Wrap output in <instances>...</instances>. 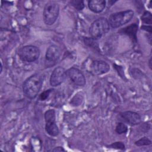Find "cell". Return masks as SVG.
I'll list each match as a JSON object with an SVG mask.
<instances>
[{"mask_svg": "<svg viewBox=\"0 0 152 152\" xmlns=\"http://www.w3.org/2000/svg\"><path fill=\"white\" fill-rule=\"evenodd\" d=\"M90 71L94 75H102L105 74L110 69L109 65L104 61L96 60L90 64Z\"/></svg>", "mask_w": 152, "mask_h": 152, "instance_id": "10", "label": "cell"}, {"mask_svg": "<svg viewBox=\"0 0 152 152\" xmlns=\"http://www.w3.org/2000/svg\"><path fill=\"white\" fill-rule=\"evenodd\" d=\"M107 147H109L110 148H115V149H119V150H124L125 148V144L122 142H120V141L113 142V143H112V144L109 145Z\"/></svg>", "mask_w": 152, "mask_h": 152, "instance_id": "18", "label": "cell"}, {"mask_svg": "<svg viewBox=\"0 0 152 152\" xmlns=\"http://www.w3.org/2000/svg\"><path fill=\"white\" fill-rule=\"evenodd\" d=\"M120 116L125 122L132 126L138 125L141 122V118L140 115L134 112H124L120 113Z\"/></svg>", "mask_w": 152, "mask_h": 152, "instance_id": "11", "label": "cell"}, {"mask_svg": "<svg viewBox=\"0 0 152 152\" xmlns=\"http://www.w3.org/2000/svg\"><path fill=\"white\" fill-rule=\"evenodd\" d=\"M110 29L108 20L105 18H99L95 20L90 26L89 33L91 38L97 39L107 33Z\"/></svg>", "mask_w": 152, "mask_h": 152, "instance_id": "2", "label": "cell"}, {"mask_svg": "<svg viewBox=\"0 0 152 152\" xmlns=\"http://www.w3.org/2000/svg\"><path fill=\"white\" fill-rule=\"evenodd\" d=\"M45 130L47 134L52 137H56L59 134V129L56 124L55 112L53 109H49L45 113Z\"/></svg>", "mask_w": 152, "mask_h": 152, "instance_id": "5", "label": "cell"}, {"mask_svg": "<svg viewBox=\"0 0 152 152\" xmlns=\"http://www.w3.org/2000/svg\"><path fill=\"white\" fill-rule=\"evenodd\" d=\"M138 30V26L137 24L134 23L131 24L123 29L120 30L119 32L121 33L125 34L130 37L133 40H137V31Z\"/></svg>", "mask_w": 152, "mask_h": 152, "instance_id": "13", "label": "cell"}, {"mask_svg": "<svg viewBox=\"0 0 152 152\" xmlns=\"http://www.w3.org/2000/svg\"><path fill=\"white\" fill-rule=\"evenodd\" d=\"M52 151H54V152H58V151H65V149L62 147H55L53 150H52Z\"/></svg>", "mask_w": 152, "mask_h": 152, "instance_id": "20", "label": "cell"}, {"mask_svg": "<svg viewBox=\"0 0 152 152\" xmlns=\"http://www.w3.org/2000/svg\"><path fill=\"white\" fill-rule=\"evenodd\" d=\"M59 11L58 4L50 1L46 4L43 10V20L46 25L50 26L54 24L58 18Z\"/></svg>", "mask_w": 152, "mask_h": 152, "instance_id": "4", "label": "cell"}, {"mask_svg": "<svg viewBox=\"0 0 152 152\" xmlns=\"http://www.w3.org/2000/svg\"><path fill=\"white\" fill-rule=\"evenodd\" d=\"M53 89L52 88H50V89H48V90H46L45 91H44L43 92H42L40 95H39V99L40 100H42V101H43V100H45L47 99V98L48 97L49 95L50 94V93L52 91Z\"/></svg>", "mask_w": 152, "mask_h": 152, "instance_id": "19", "label": "cell"}, {"mask_svg": "<svg viewBox=\"0 0 152 152\" xmlns=\"http://www.w3.org/2000/svg\"><path fill=\"white\" fill-rule=\"evenodd\" d=\"M151 58H150V60H149V66H150V69H151Z\"/></svg>", "mask_w": 152, "mask_h": 152, "instance_id": "22", "label": "cell"}, {"mask_svg": "<svg viewBox=\"0 0 152 152\" xmlns=\"http://www.w3.org/2000/svg\"><path fill=\"white\" fill-rule=\"evenodd\" d=\"M61 54L60 48L56 45L50 46L46 50L45 55V65L49 68L54 66L59 60Z\"/></svg>", "mask_w": 152, "mask_h": 152, "instance_id": "7", "label": "cell"}, {"mask_svg": "<svg viewBox=\"0 0 152 152\" xmlns=\"http://www.w3.org/2000/svg\"><path fill=\"white\" fill-rule=\"evenodd\" d=\"M67 76L66 70L62 66L55 68L50 77V84L53 87H56L64 82Z\"/></svg>", "mask_w": 152, "mask_h": 152, "instance_id": "8", "label": "cell"}, {"mask_svg": "<svg viewBox=\"0 0 152 152\" xmlns=\"http://www.w3.org/2000/svg\"><path fill=\"white\" fill-rule=\"evenodd\" d=\"M45 76L41 73H36L28 77L23 85L24 94L30 99L35 98L42 88Z\"/></svg>", "mask_w": 152, "mask_h": 152, "instance_id": "1", "label": "cell"}, {"mask_svg": "<svg viewBox=\"0 0 152 152\" xmlns=\"http://www.w3.org/2000/svg\"><path fill=\"white\" fill-rule=\"evenodd\" d=\"M141 29H143V30H145L148 32H150V33H151V27L150 26H143L141 27Z\"/></svg>", "mask_w": 152, "mask_h": 152, "instance_id": "21", "label": "cell"}, {"mask_svg": "<svg viewBox=\"0 0 152 152\" xmlns=\"http://www.w3.org/2000/svg\"><path fill=\"white\" fill-rule=\"evenodd\" d=\"M151 14L148 11H145L141 17V20L146 24H151Z\"/></svg>", "mask_w": 152, "mask_h": 152, "instance_id": "17", "label": "cell"}, {"mask_svg": "<svg viewBox=\"0 0 152 152\" xmlns=\"http://www.w3.org/2000/svg\"><path fill=\"white\" fill-rule=\"evenodd\" d=\"M19 55L22 61L27 62H33L39 58L40 50L35 46L27 45L20 49Z\"/></svg>", "mask_w": 152, "mask_h": 152, "instance_id": "6", "label": "cell"}, {"mask_svg": "<svg viewBox=\"0 0 152 152\" xmlns=\"http://www.w3.org/2000/svg\"><path fill=\"white\" fill-rule=\"evenodd\" d=\"M71 4L77 10H82L84 7V2L83 1H78V0H73L70 1Z\"/></svg>", "mask_w": 152, "mask_h": 152, "instance_id": "16", "label": "cell"}, {"mask_svg": "<svg viewBox=\"0 0 152 152\" xmlns=\"http://www.w3.org/2000/svg\"><path fill=\"white\" fill-rule=\"evenodd\" d=\"M115 131L118 134H125L128 131V127L124 123L119 122L116 126Z\"/></svg>", "mask_w": 152, "mask_h": 152, "instance_id": "14", "label": "cell"}, {"mask_svg": "<svg viewBox=\"0 0 152 152\" xmlns=\"http://www.w3.org/2000/svg\"><path fill=\"white\" fill-rule=\"evenodd\" d=\"M134 16V11L129 10L112 14L108 20L109 26L112 28L119 27L128 23Z\"/></svg>", "mask_w": 152, "mask_h": 152, "instance_id": "3", "label": "cell"}, {"mask_svg": "<svg viewBox=\"0 0 152 152\" xmlns=\"http://www.w3.org/2000/svg\"><path fill=\"white\" fill-rule=\"evenodd\" d=\"M88 6L90 10L95 12H101L105 8L106 1L104 0H91L88 2Z\"/></svg>", "mask_w": 152, "mask_h": 152, "instance_id": "12", "label": "cell"}, {"mask_svg": "<svg viewBox=\"0 0 152 152\" xmlns=\"http://www.w3.org/2000/svg\"><path fill=\"white\" fill-rule=\"evenodd\" d=\"M151 144V140L147 137H142L141 139L138 140V141H135V144L138 147H141L144 145H149Z\"/></svg>", "mask_w": 152, "mask_h": 152, "instance_id": "15", "label": "cell"}, {"mask_svg": "<svg viewBox=\"0 0 152 152\" xmlns=\"http://www.w3.org/2000/svg\"><path fill=\"white\" fill-rule=\"evenodd\" d=\"M67 75L71 81L78 86H84L86 84V78L83 72L76 68H71L67 71Z\"/></svg>", "mask_w": 152, "mask_h": 152, "instance_id": "9", "label": "cell"}]
</instances>
